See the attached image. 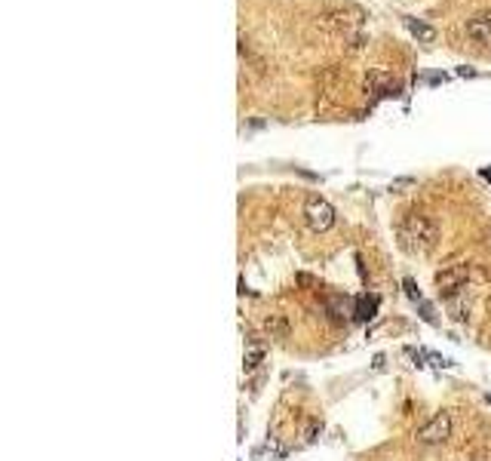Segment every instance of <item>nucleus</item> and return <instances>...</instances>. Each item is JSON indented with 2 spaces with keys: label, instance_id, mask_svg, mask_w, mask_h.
<instances>
[{
  "label": "nucleus",
  "instance_id": "nucleus-7",
  "mask_svg": "<svg viewBox=\"0 0 491 461\" xmlns=\"http://www.w3.org/2000/svg\"><path fill=\"white\" fill-rule=\"evenodd\" d=\"M265 329H267L270 338H286L289 336V320H286V317H280V314H274V317H267V320H265Z\"/></svg>",
  "mask_w": 491,
  "mask_h": 461
},
{
  "label": "nucleus",
  "instance_id": "nucleus-12",
  "mask_svg": "<svg viewBox=\"0 0 491 461\" xmlns=\"http://www.w3.org/2000/svg\"><path fill=\"white\" fill-rule=\"evenodd\" d=\"M485 237H488V243H491V228H488V234H485Z\"/></svg>",
  "mask_w": 491,
  "mask_h": 461
},
{
  "label": "nucleus",
  "instance_id": "nucleus-8",
  "mask_svg": "<svg viewBox=\"0 0 491 461\" xmlns=\"http://www.w3.org/2000/svg\"><path fill=\"white\" fill-rule=\"evenodd\" d=\"M405 28H409L415 37H421V40H433L436 37V31H433L430 25H424V22H415V19H405Z\"/></svg>",
  "mask_w": 491,
  "mask_h": 461
},
{
  "label": "nucleus",
  "instance_id": "nucleus-6",
  "mask_svg": "<svg viewBox=\"0 0 491 461\" xmlns=\"http://www.w3.org/2000/svg\"><path fill=\"white\" fill-rule=\"evenodd\" d=\"M366 89L375 92V96H393L396 83H390L387 74H381V71H372V74H368V80H366Z\"/></svg>",
  "mask_w": 491,
  "mask_h": 461
},
{
  "label": "nucleus",
  "instance_id": "nucleus-3",
  "mask_svg": "<svg viewBox=\"0 0 491 461\" xmlns=\"http://www.w3.org/2000/svg\"><path fill=\"white\" fill-rule=\"evenodd\" d=\"M470 280V268L467 265H448L443 271L436 274V286L439 293L445 295V299H454V295H461V289L467 286Z\"/></svg>",
  "mask_w": 491,
  "mask_h": 461
},
{
  "label": "nucleus",
  "instance_id": "nucleus-1",
  "mask_svg": "<svg viewBox=\"0 0 491 461\" xmlns=\"http://www.w3.org/2000/svg\"><path fill=\"white\" fill-rule=\"evenodd\" d=\"M400 240L409 252H424L430 250L439 240V225L433 222L430 216H418V212H409L400 225Z\"/></svg>",
  "mask_w": 491,
  "mask_h": 461
},
{
  "label": "nucleus",
  "instance_id": "nucleus-9",
  "mask_svg": "<svg viewBox=\"0 0 491 461\" xmlns=\"http://www.w3.org/2000/svg\"><path fill=\"white\" fill-rule=\"evenodd\" d=\"M261 360H265V347H258V345H252L246 351V357H243V366L252 372V369H258L261 366Z\"/></svg>",
  "mask_w": 491,
  "mask_h": 461
},
{
  "label": "nucleus",
  "instance_id": "nucleus-10",
  "mask_svg": "<svg viewBox=\"0 0 491 461\" xmlns=\"http://www.w3.org/2000/svg\"><path fill=\"white\" fill-rule=\"evenodd\" d=\"M357 317H362V320L375 317V299H359L357 302Z\"/></svg>",
  "mask_w": 491,
  "mask_h": 461
},
{
  "label": "nucleus",
  "instance_id": "nucleus-5",
  "mask_svg": "<svg viewBox=\"0 0 491 461\" xmlns=\"http://www.w3.org/2000/svg\"><path fill=\"white\" fill-rule=\"evenodd\" d=\"M467 37L476 44H491V12H476L467 22Z\"/></svg>",
  "mask_w": 491,
  "mask_h": 461
},
{
  "label": "nucleus",
  "instance_id": "nucleus-11",
  "mask_svg": "<svg viewBox=\"0 0 491 461\" xmlns=\"http://www.w3.org/2000/svg\"><path fill=\"white\" fill-rule=\"evenodd\" d=\"M402 286H405V293H409V299H415V302H421V295H418V289H415V283H411V280H405V283H402Z\"/></svg>",
  "mask_w": 491,
  "mask_h": 461
},
{
  "label": "nucleus",
  "instance_id": "nucleus-2",
  "mask_svg": "<svg viewBox=\"0 0 491 461\" xmlns=\"http://www.w3.org/2000/svg\"><path fill=\"white\" fill-rule=\"evenodd\" d=\"M304 222H307L310 231H329L332 225H335V209H332L329 200H323V197H310L307 203H304Z\"/></svg>",
  "mask_w": 491,
  "mask_h": 461
},
{
  "label": "nucleus",
  "instance_id": "nucleus-4",
  "mask_svg": "<svg viewBox=\"0 0 491 461\" xmlns=\"http://www.w3.org/2000/svg\"><path fill=\"white\" fill-rule=\"evenodd\" d=\"M448 434H452V415H448V412H439V415H433L421 430H418V443L436 446V443H445Z\"/></svg>",
  "mask_w": 491,
  "mask_h": 461
}]
</instances>
